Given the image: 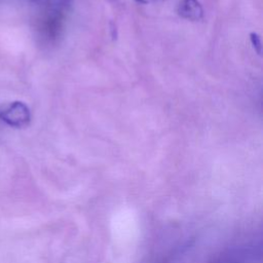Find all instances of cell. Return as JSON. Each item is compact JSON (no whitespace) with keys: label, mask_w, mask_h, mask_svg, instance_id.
<instances>
[{"label":"cell","mask_w":263,"mask_h":263,"mask_svg":"<svg viewBox=\"0 0 263 263\" xmlns=\"http://www.w3.org/2000/svg\"><path fill=\"white\" fill-rule=\"evenodd\" d=\"M30 119V109L23 102H11L0 108V120L12 127H25L29 124Z\"/></svg>","instance_id":"obj_1"},{"label":"cell","mask_w":263,"mask_h":263,"mask_svg":"<svg viewBox=\"0 0 263 263\" xmlns=\"http://www.w3.org/2000/svg\"><path fill=\"white\" fill-rule=\"evenodd\" d=\"M250 36H251V41H252L254 47L257 49L258 53H260L261 52V40H260V37L257 34H255V33H252Z\"/></svg>","instance_id":"obj_3"},{"label":"cell","mask_w":263,"mask_h":263,"mask_svg":"<svg viewBox=\"0 0 263 263\" xmlns=\"http://www.w3.org/2000/svg\"><path fill=\"white\" fill-rule=\"evenodd\" d=\"M179 14L190 21H198L203 15V10L197 0H181L178 5Z\"/></svg>","instance_id":"obj_2"}]
</instances>
